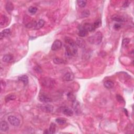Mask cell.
Segmentation results:
<instances>
[{"mask_svg":"<svg viewBox=\"0 0 134 134\" xmlns=\"http://www.w3.org/2000/svg\"><path fill=\"white\" fill-rule=\"evenodd\" d=\"M65 41L67 43V45H65L67 56L69 57L75 56L78 52V46L75 41L69 37H66Z\"/></svg>","mask_w":134,"mask_h":134,"instance_id":"6da1fadb","label":"cell"},{"mask_svg":"<svg viewBox=\"0 0 134 134\" xmlns=\"http://www.w3.org/2000/svg\"><path fill=\"white\" fill-rule=\"evenodd\" d=\"M103 39V35L100 32H98L94 35L90 37L89 41L92 44L99 45L101 43Z\"/></svg>","mask_w":134,"mask_h":134,"instance_id":"7a4b0ae2","label":"cell"},{"mask_svg":"<svg viewBox=\"0 0 134 134\" xmlns=\"http://www.w3.org/2000/svg\"><path fill=\"white\" fill-rule=\"evenodd\" d=\"M55 84V81L49 78H45L42 80V84L46 87H50L54 86Z\"/></svg>","mask_w":134,"mask_h":134,"instance_id":"3957f363","label":"cell"},{"mask_svg":"<svg viewBox=\"0 0 134 134\" xmlns=\"http://www.w3.org/2000/svg\"><path fill=\"white\" fill-rule=\"evenodd\" d=\"M8 121L9 123L14 126H18L20 124V119L13 115H11L8 117Z\"/></svg>","mask_w":134,"mask_h":134,"instance_id":"277c9868","label":"cell"},{"mask_svg":"<svg viewBox=\"0 0 134 134\" xmlns=\"http://www.w3.org/2000/svg\"><path fill=\"white\" fill-rule=\"evenodd\" d=\"M62 43L61 41L58 39H57V40H55L52 43L51 46V50L53 51H57L60 49L62 47Z\"/></svg>","mask_w":134,"mask_h":134,"instance_id":"5b68a950","label":"cell"},{"mask_svg":"<svg viewBox=\"0 0 134 134\" xmlns=\"http://www.w3.org/2000/svg\"><path fill=\"white\" fill-rule=\"evenodd\" d=\"M62 113H63V114L66 115L67 116H72L73 115V110L69 107H63V108L62 109Z\"/></svg>","mask_w":134,"mask_h":134,"instance_id":"8992f818","label":"cell"},{"mask_svg":"<svg viewBox=\"0 0 134 134\" xmlns=\"http://www.w3.org/2000/svg\"><path fill=\"white\" fill-rule=\"evenodd\" d=\"M74 78H75V76L72 73L67 72L64 75L63 79L66 81H71L73 80Z\"/></svg>","mask_w":134,"mask_h":134,"instance_id":"52a82bcc","label":"cell"},{"mask_svg":"<svg viewBox=\"0 0 134 134\" xmlns=\"http://www.w3.org/2000/svg\"><path fill=\"white\" fill-rule=\"evenodd\" d=\"M39 99L41 102L43 103H48L52 101V100L45 94H41L39 96Z\"/></svg>","mask_w":134,"mask_h":134,"instance_id":"ba28073f","label":"cell"},{"mask_svg":"<svg viewBox=\"0 0 134 134\" xmlns=\"http://www.w3.org/2000/svg\"><path fill=\"white\" fill-rule=\"evenodd\" d=\"M88 32H93L95 31L96 28L94 27L93 24H90V23H86L83 26Z\"/></svg>","mask_w":134,"mask_h":134,"instance_id":"9c48e42d","label":"cell"},{"mask_svg":"<svg viewBox=\"0 0 134 134\" xmlns=\"http://www.w3.org/2000/svg\"><path fill=\"white\" fill-rule=\"evenodd\" d=\"M0 128H1V130L2 131L5 132V131H8L9 129L8 123L5 121H2L1 122V124H0Z\"/></svg>","mask_w":134,"mask_h":134,"instance_id":"30bf717a","label":"cell"},{"mask_svg":"<svg viewBox=\"0 0 134 134\" xmlns=\"http://www.w3.org/2000/svg\"><path fill=\"white\" fill-rule=\"evenodd\" d=\"M11 34V31L10 29H5L3 30L1 33H0V39H2L6 37Z\"/></svg>","mask_w":134,"mask_h":134,"instance_id":"8fae6325","label":"cell"},{"mask_svg":"<svg viewBox=\"0 0 134 134\" xmlns=\"http://www.w3.org/2000/svg\"><path fill=\"white\" fill-rule=\"evenodd\" d=\"M45 23V22L44 20H43L42 19L39 20H38V22L36 23L34 29L35 30H38L39 29L41 28L43 26H44Z\"/></svg>","mask_w":134,"mask_h":134,"instance_id":"7c38bea8","label":"cell"},{"mask_svg":"<svg viewBox=\"0 0 134 134\" xmlns=\"http://www.w3.org/2000/svg\"><path fill=\"white\" fill-rule=\"evenodd\" d=\"M88 33L89 32H87L83 27L82 26L80 27L78 35L81 37H85L87 35Z\"/></svg>","mask_w":134,"mask_h":134,"instance_id":"4fadbf2b","label":"cell"},{"mask_svg":"<svg viewBox=\"0 0 134 134\" xmlns=\"http://www.w3.org/2000/svg\"><path fill=\"white\" fill-rule=\"evenodd\" d=\"M76 43L80 48H84L86 46V43L83 39L81 38H78L76 41Z\"/></svg>","mask_w":134,"mask_h":134,"instance_id":"5bb4252c","label":"cell"},{"mask_svg":"<svg viewBox=\"0 0 134 134\" xmlns=\"http://www.w3.org/2000/svg\"><path fill=\"white\" fill-rule=\"evenodd\" d=\"M18 80L22 82L25 85H26L28 83V77L26 75H23L18 77Z\"/></svg>","mask_w":134,"mask_h":134,"instance_id":"9a60e30c","label":"cell"},{"mask_svg":"<svg viewBox=\"0 0 134 134\" xmlns=\"http://www.w3.org/2000/svg\"><path fill=\"white\" fill-rule=\"evenodd\" d=\"M5 9L6 11L8 12L9 14H11L14 9V6L12 3H11V2H7L5 5Z\"/></svg>","mask_w":134,"mask_h":134,"instance_id":"2e32d148","label":"cell"},{"mask_svg":"<svg viewBox=\"0 0 134 134\" xmlns=\"http://www.w3.org/2000/svg\"><path fill=\"white\" fill-rule=\"evenodd\" d=\"M53 109H54L53 106L49 104L44 105L42 107V110L45 112L48 113H51L53 111Z\"/></svg>","mask_w":134,"mask_h":134,"instance_id":"e0dca14e","label":"cell"},{"mask_svg":"<svg viewBox=\"0 0 134 134\" xmlns=\"http://www.w3.org/2000/svg\"><path fill=\"white\" fill-rule=\"evenodd\" d=\"M13 56L10 54H7L4 56L3 57V61L5 62H10L13 60Z\"/></svg>","mask_w":134,"mask_h":134,"instance_id":"ac0fdd59","label":"cell"},{"mask_svg":"<svg viewBox=\"0 0 134 134\" xmlns=\"http://www.w3.org/2000/svg\"><path fill=\"white\" fill-rule=\"evenodd\" d=\"M104 85L106 87V88L110 89H112L114 87V83L112 82V81H106L104 83Z\"/></svg>","mask_w":134,"mask_h":134,"instance_id":"d6986e66","label":"cell"},{"mask_svg":"<svg viewBox=\"0 0 134 134\" xmlns=\"http://www.w3.org/2000/svg\"><path fill=\"white\" fill-rule=\"evenodd\" d=\"M112 20L114 21H116L117 22H125V18L122 16H119L115 15L113 16L112 17Z\"/></svg>","mask_w":134,"mask_h":134,"instance_id":"ffe728a7","label":"cell"},{"mask_svg":"<svg viewBox=\"0 0 134 134\" xmlns=\"http://www.w3.org/2000/svg\"><path fill=\"white\" fill-rule=\"evenodd\" d=\"M73 106L74 109H75V111L77 113H79L80 112V104L79 102H77V101H74L73 102Z\"/></svg>","mask_w":134,"mask_h":134,"instance_id":"44dd1931","label":"cell"},{"mask_svg":"<svg viewBox=\"0 0 134 134\" xmlns=\"http://www.w3.org/2000/svg\"><path fill=\"white\" fill-rule=\"evenodd\" d=\"M56 125L54 123H51L50 125V127L49 129V133L51 134H54L56 132Z\"/></svg>","mask_w":134,"mask_h":134,"instance_id":"7402d4cb","label":"cell"},{"mask_svg":"<svg viewBox=\"0 0 134 134\" xmlns=\"http://www.w3.org/2000/svg\"><path fill=\"white\" fill-rule=\"evenodd\" d=\"M53 61H54V63L57 64H63L66 62V61H64L63 59H62L61 58H55Z\"/></svg>","mask_w":134,"mask_h":134,"instance_id":"603a6c76","label":"cell"},{"mask_svg":"<svg viewBox=\"0 0 134 134\" xmlns=\"http://www.w3.org/2000/svg\"><path fill=\"white\" fill-rule=\"evenodd\" d=\"M16 99V96L14 94H9V95H7L5 98V101L6 102H8L10 101H12L15 100Z\"/></svg>","mask_w":134,"mask_h":134,"instance_id":"cb8c5ba5","label":"cell"},{"mask_svg":"<svg viewBox=\"0 0 134 134\" xmlns=\"http://www.w3.org/2000/svg\"><path fill=\"white\" fill-rule=\"evenodd\" d=\"M28 11L32 14H35L37 11V8L35 6H31L28 8Z\"/></svg>","mask_w":134,"mask_h":134,"instance_id":"d4e9b609","label":"cell"},{"mask_svg":"<svg viewBox=\"0 0 134 134\" xmlns=\"http://www.w3.org/2000/svg\"><path fill=\"white\" fill-rule=\"evenodd\" d=\"M77 3L78 5L79 6L80 8H84L87 3V1H85V0H82V1H78Z\"/></svg>","mask_w":134,"mask_h":134,"instance_id":"484cf974","label":"cell"},{"mask_svg":"<svg viewBox=\"0 0 134 134\" xmlns=\"http://www.w3.org/2000/svg\"><path fill=\"white\" fill-rule=\"evenodd\" d=\"M68 99L69 101H72V102L76 100L75 96L72 93H69L68 94Z\"/></svg>","mask_w":134,"mask_h":134,"instance_id":"4316f807","label":"cell"},{"mask_svg":"<svg viewBox=\"0 0 134 134\" xmlns=\"http://www.w3.org/2000/svg\"><path fill=\"white\" fill-rule=\"evenodd\" d=\"M56 122L59 125H63L66 123V120L64 118H57Z\"/></svg>","mask_w":134,"mask_h":134,"instance_id":"83f0119b","label":"cell"},{"mask_svg":"<svg viewBox=\"0 0 134 134\" xmlns=\"http://www.w3.org/2000/svg\"><path fill=\"white\" fill-rule=\"evenodd\" d=\"M102 24V21L101 20H98L94 23L93 25L95 28H98L101 26Z\"/></svg>","mask_w":134,"mask_h":134,"instance_id":"f1b7e54d","label":"cell"},{"mask_svg":"<svg viewBox=\"0 0 134 134\" xmlns=\"http://www.w3.org/2000/svg\"><path fill=\"white\" fill-rule=\"evenodd\" d=\"M7 17L5 16V15H3L1 17V21H0V24H1V26H3V25H4L5 24L6 22H7Z\"/></svg>","mask_w":134,"mask_h":134,"instance_id":"f546056e","label":"cell"},{"mask_svg":"<svg viewBox=\"0 0 134 134\" xmlns=\"http://www.w3.org/2000/svg\"><path fill=\"white\" fill-rule=\"evenodd\" d=\"M36 23L37 22H32L31 23H29L28 24H27L26 25V27L28 28H33L34 29Z\"/></svg>","mask_w":134,"mask_h":134,"instance_id":"4dcf8cb0","label":"cell"},{"mask_svg":"<svg viewBox=\"0 0 134 134\" xmlns=\"http://www.w3.org/2000/svg\"><path fill=\"white\" fill-rule=\"evenodd\" d=\"M90 12L89 10H84L81 13V16L82 17H87L90 15Z\"/></svg>","mask_w":134,"mask_h":134,"instance_id":"1f68e13d","label":"cell"},{"mask_svg":"<svg viewBox=\"0 0 134 134\" xmlns=\"http://www.w3.org/2000/svg\"><path fill=\"white\" fill-rule=\"evenodd\" d=\"M130 42V39L128 38H125L123 40V43H122V45H123V47L124 46H126L127 45L128 43Z\"/></svg>","mask_w":134,"mask_h":134,"instance_id":"d6a6232c","label":"cell"},{"mask_svg":"<svg viewBox=\"0 0 134 134\" xmlns=\"http://www.w3.org/2000/svg\"><path fill=\"white\" fill-rule=\"evenodd\" d=\"M116 98H117V101H118L119 102L121 103H125V101H124V99H123V98H122V97L121 95H117Z\"/></svg>","mask_w":134,"mask_h":134,"instance_id":"836d02e7","label":"cell"},{"mask_svg":"<svg viewBox=\"0 0 134 134\" xmlns=\"http://www.w3.org/2000/svg\"><path fill=\"white\" fill-rule=\"evenodd\" d=\"M121 25L119 24H115L114 25V28L116 29H119V28H121Z\"/></svg>","mask_w":134,"mask_h":134,"instance_id":"e575fe53","label":"cell"},{"mask_svg":"<svg viewBox=\"0 0 134 134\" xmlns=\"http://www.w3.org/2000/svg\"><path fill=\"white\" fill-rule=\"evenodd\" d=\"M129 5V2L128 1H126L124 3V4H123V8H127V7Z\"/></svg>","mask_w":134,"mask_h":134,"instance_id":"d590c367","label":"cell"}]
</instances>
